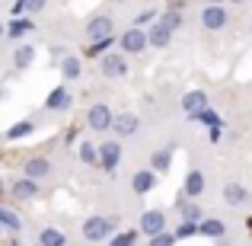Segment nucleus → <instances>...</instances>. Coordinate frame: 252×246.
<instances>
[{
    "label": "nucleus",
    "mask_w": 252,
    "mask_h": 246,
    "mask_svg": "<svg viewBox=\"0 0 252 246\" xmlns=\"http://www.w3.org/2000/svg\"><path fill=\"white\" fill-rule=\"evenodd\" d=\"M122 51L125 55H141L144 48H147V32L141 29V26H134V29H128V32H122Z\"/></svg>",
    "instance_id": "1"
},
{
    "label": "nucleus",
    "mask_w": 252,
    "mask_h": 246,
    "mask_svg": "<svg viewBox=\"0 0 252 246\" xmlns=\"http://www.w3.org/2000/svg\"><path fill=\"white\" fill-rule=\"evenodd\" d=\"M109 234H112V221H109V217H90V221H83V237L90 243L105 240Z\"/></svg>",
    "instance_id": "2"
},
{
    "label": "nucleus",
    "mask_w": 252,
    "mask_h": 246,
    "mask_svg": "<svg viewBox=\"0 0 252 246\" xmlns=\"http://www.w3.org/2000/svg\"><path fill=\"white\" fill-rule=\"evenodd\" d=\"M86 125H90L96 135H99V131H109L112 128V109H109V105H102V103L93 105L90 115H86Z\"/></svg>",
    "instance_id": "3"
},
{
    "label": "nucleus",
    "mask_w": 252,
    "mask_h": 246,
    "mask_svg": "<svg viewBox=\"0 0 252 246\" xmlns=\"http://www.w3.org/2000/svg\"><path fill=\"white\" fill-rule=\"evenodd\" d=\"M201 23H204V29H211V32L223 29V26H227V10H223L220 3H208L204 13H201Z\"/></svg>",
    "instance_id": "4"
},
{
    "label": "nucleus",
    "mask_w": 252,
    "mask_h": 246,
    "mask_svg": "<svg viewBox=\"0 0 252 246\" xmlns=\"http://www.w3.org/2000/svg\"><path fill=\"white\" fill-rule=\"evenodd\" d=\"M86 35H90L93 42H105V38H112V19L109 16H93L90 23H86Z\"/></svg>",
    "instance_id": "5"
},
{
    "label": "nucleus",
    "mask_w": 252,
    "mask_h": 246,
    "mask_svg": "<svg viewBox=\"0 0 252 246\" xmlns=\"http://www.w3.org/2000/svg\"><path fill=\"white\" fill-rule=\"evenodd\" d=\"M102 74L105 77H125V74H128V61L122 58V51H109V55H102Z\"/></svg>",
    "instance_id": "6"
},
{
    "label": "nucleus",
    "mask_w": 252,
    "mask_h": 246,
    "mask_svg": "<svg viewBox=\"0 0 252 246\" xmlns=\"http://www.w3.org/2000/svg\"><path fill=\"white\" fill-rule=\"evenodd\" d=\"M112 128H115V135H122V138L137 135V128H141V118H137L134 112H122L118 118H112Z\"/></svg>",
    "instance_id": "7"
},
{
    "label": "nucleus",
    "mask_w": 252,
    "mask_h": 246,
    "mask_svg": "<svg viewBox=\"0 0 252 246\" xmlns=\"http://www.w3.org/2000/svg\"><path fill=\"white\" fill-rule=\"evenodd\" d=\"M70 103H74V96H70L67 86H55V90L48 93V99H45V109L64 112V109H70Z\"/></svg>",
    "instance_id": "8"
},
{
    "label": "nucleus",
    "mask_w": 252,
    "mask_h": 246,
    "mask_svg": "<svg viewBox=\"0 0 252 246\" xmlns=\"http://www.w3.org/2000/svg\"><path fill=\"white\" fill-rule=\"evenodd\" d=\"M118 160H122V144H118V141H105V144H99V163H102L105 170H115Z\"/></svg>",
    "instance_id": "9"
},
{
    "label": "nucleus",
    "mask_w": 252,
    "mask_h": 246,
    "mask_svg": "<svg viewBox=\"0 0 252 246\" xmlns=\"http://www.w3.org/2000/svg\"><path fill=\"white\" fill-rule=\"evenodd\" d=\"M163 227H166V214H163L160 208H154V211H147V214H141V230H144L147 237L160 234Z\"/></svg>",
    "instance_id": "10"
},
{
    "label": "nucleus",
    "mask_w": 252,
    "mask_h": 246,
    "mask_svg": "<svg viewBox=\"0 0 252 246\" xmlns=\"http://www.w3.org/2000/svg\"><path fill=\"white\" fill-rule=\"evenodd\" d=\"M154 185H157V173L154 170H137L134 176H131V189H134V195H147Z\"/></svg>",
    "instance_id": "11"
},
{
    "label": "nucleus",
    "mask_w": 252,
    "mask_h": 246,
    "mask_svg": "<svg viewBox=\"0 0 252 246\" xmlns=\"http://www.w3.org/2000/svg\"><path fill=\"white\" fill-rule=\"evenodd\" d=\"M38 195V179H29L23 176L16 185H13V198H19V202H29V198Z\"/></svg>",
    "instance_id": "12"
},
{
    "label": "nucleus",
    "mask_w": 252,
    "mask_h": 246,
    "mask_svg": "<svg viewBox=\"0 0 252 246\" xmlns=\"http://www.w3.org/2000/svg\"><path fill=\"white\" fill-rule=\"evenodd\" d=\"M182 109L189 112V115H198L201 109H208V96H204L201 90H191V93H185V96H182Z\"/></svg>",
    "instance_id": "13"
},
{
    "label": "nucleus",
    "mask_w": 252,
    "mask_h": 246,
    "mask_svg": "<svg viewBox=\"0 0 252 246\" xmlns=\"http://www.w3.org/2000/svg\"><path fill=\"white\" fill-rule=\"evenodd\" d=\"M169 42H172V32L166 29V26L154 23V26L147 29V45H154V48H166Z\"/></svg>",
    "instance_id": "14"
},
{
    "label": "nucleus",
    "mask_w": 252,
    "mask_h": 246,
    "mask_svg": "<svg viewBox=\"0 0 252 246\" xmlns=\"http://www.w3.org/2000/svg\"><path fill=\"white\" fill-rule=\"evenodd\" d=\"M223 202H227V205H246L249 202V189H246V185H240V182L223 185Z\"/></svg>",
    "instance_id": "15"
},
{
    "label": "nucleus",
    "mask_w": 252,
    "mask_h": 246,
    "mask_svg": "<svg viewBox=\"0 0 252 246\" xmlns=\"http://www.w3.org/2000/svg\"><path fill=\"white\" fill-rule=\"evenodd\" d=\"M227 234V224L223 221H214V217H201V221H198V237H223Z\"/></svg>",
    "instance_id": "16"
},
{
    "label": "nucleus",
    "mask_w": 252,
    "mask_h": 246,
    "mask_svg": "<svg viewBox=\"0 0 252 246\" xmlns=\"http://www.w3.org/2000/svg\"><path fill=\"white\" fill-rule=\"evenodd\" d=\"M182 192H185L189 198H198V195L204 192V176H201L198 170H191L189 176H185V185H182Z\"/></svg>",
    "instance_id": "17"
},
{
    "label": "nucleus",
    "mask_w": 252,
    "mask_h": 246,
    "mask_svg": "<svg viewBox=\"0 0 252 246\" xmlns=\"http://www.w3.org/2000/svg\"><path fill=\"white\" fill-rule=\"evenodd\" d=\"M51 173V163L42 160V157H35V160H26V176L29 179H45Z\"/></svg>",
    "instance_id": "18"
},
{
    "label": "nucleus",
    "mask_w": 252,
    "mask_h": 246,
    "mask_svg": "<svg viewBox=\"0 0 252 246\" xmlns=\"http://www.w3.org/2000/svg\"><path fill=\"white\" fill-rule=\"evenodd\" d=\"M38 243H42V246H64V243H67V237H64L58 227H45L42 234H38Z\"/></svg>",
    "instance_id": "19"
},
{
    "label": "nucleus",
    "mask_w": 252,
    "mask_h": 246,
    "mask_svg": "<svg viewBox=\"0 0 252 246\" xmlns=\"http://www.w3.org/2000/svg\"><path fill=\"white\" fill-rule=\"evenodd\" d=\"M169 166H172V150L169 147L166 150H157V154L150 157V170H154V173H166Z\"/></svg>",
    "instance_id": "20"
},
{
    "label": "nucleus",
    "mask_w": 252,
    "mask_h": 246,
    "mask_svg": "<svg viewBox=\"0 0 252 246\" xmlns=\"http://www.w3.org/2000/svg\"><path fill=\"white\" fill-rule=\"evenodd\" d=\"M61 74H64V80H77V77H80V58L67 55L61 61Z\"/></svg>",
    "instance_id": "21"
},
{
    "label": "nucleus",
    "mask_w": 252,
    "mask_h": 246,
    "mask_svg": "<svg viewBox=\"0 0 252 246\" xmlns=\"http://www.w3.org/2000/svg\"><path fill=\"white\" fill-rule=\"evenodd\" d=\"M32 58H35V51H32L29 45H19V48H16V55H13V64H16L19 70H26V68L32 64Z\"/></svg>",
    "instance_id": "22"
},
{
    "label": "nucleus",
    "mask_w": 252,
    "mask_h": 246,
    "mask_svg": "<svg viewBox=\"0 0 252 246\" xmlns=\"http://www.w3.org/2000/svg\"><path fill=\"white\" fill-rule=\"evenodd\" d=\"M26 32H32V23H29V19H19L16 16L10 26H6V35H10V38H23Z\"/></svg>",
    "instance_id": "23"
},
{
    "label": "nucleus",
    "mask_w": 252,
    "mask_h": 246,
    "mask_svg": "<svg viewBox=\"0 0 252 246\" xmlns=\"http://www.w3.org/2000/svg\"><path fill=\"white\" fill-rule=\"evenodd\" d=\"M32 131H35V125H32L29 118H26V122H16V125H13V128L6 131V138H10V141H19V138L32 135Z\"/></svg>",
    "instance_id": "24"
},
{
    "label": "nucleus",
    "mask_w": 252,
    "mask_h": 246,
    "mask_svg": "<svg viewBox=\"0 0 252 246\" xmlns=\"http://www.w3.org/2000/svg\"><path fill=\"white\" fill-rule=\"evenodd\" d=\"M0 227H10V230H23V221H19L16 214H13V211H6V208H0Z\"/></svg>",
    "instance_id": "25"
},
{
    "label": "nucleus",
    "mask_w": 252,
    "mask_h": 246,
    "mask_svg": "<svg viewBox=\"0 0 252 246\" xmlns=\"http://www.w3.org/2000/svg\"><path fill=\"white\" fill-rule=\"evenodd\" d=\"M80 160H83V163H90V166H93V163H99V150H96V144H90V141H83V144H80Z\"/></svg>",
    "instance_id": "26"
},
{
    "label": "nucleus",
    "mask_w": 252,
    "mask_h": 246,
    "mask_svg": "<svg viewBox=\"0 0 252 246\" xmlns=\"http://www.w3.org/2000/svg\"><path fill=\"white\" fill-rule=\"evenodd\" d=\"M172 237H176V240H189V237H198V224L182 221V224H179V230H176Z\"/></svg>",
    "instance_id": "27"
},
{
    "label": "nucleus",
    "mask_w": 252,
    "mask_h": 246,
    "mask_svg": "<svg viewBox=\"0 0 252 246\" xmlns=\"http://www.w3.org/2000/svg\"><path fill=\"white\" fill-rule=\"evenodd\" d=\"M147 246H176V237L166 234V230H160V234H154L147 240Z\"/></svg>",
    "instance_id": "28"
},
{
    "label": "nucleus",
    "mask_w": 252,
    "mask_h": 246,
    "mask_svg": "<svg viewBox=\"0 0 252 246\" xmlns=\"http://www.w3.org/2000/svg\"><path fill=\"white\" fill-rule=\"evenodd\" d=\"M182 217H185V221H191V224H198V221H201V208H198V205H185L182 202Z\"/></svg>",
    "instance_id": "29"
},
{
    "label": "nucleus",
    "mask_w": 252,
    "mask_h": 246,
    "mask_svg": "<svg viewBox=\"0 0 252 246\" xmlns=\"http://www.w3.org/2000/svg\"><path fill=\"white\" fill-rule=\"evenodd\" d=\"M160 26H166V29H169V32H176V29H179V26H182V16H179V13H172V10H169V13H166V16H163V19H160Z\"/></svg>",
    "instance_id": "30"
},
{
    "label": "nucleus",
    "mask_w": 252,
    "mask_h": 246,
    "mask_svg": "<svg viewBox=\"0 0 252 246\" xmlns=\"http://www.w3.org/2000/svg\"><path fill=\"white\" fill-rule=\"evenodd\" d=\"M23 10L26 13H38V10H45V0H23Z\"/></svg>",
    "instance_id": "31"
},
{
    "label": "nucleus",
    "mask_w": 252,
    "mask_h": 246,
    "mask_svg": "<svg viewBox=\"0 0 252 246\" xmlns=\"http://www.w3.org/2000/svg\"><path fill=\"white\" fill-rule=\"evenodd\" d=\"M147 23H157V13H154V10L137 13V26H147Z\"/></svg>",
    "instance_id": "32"
},
{
    "label": "nucleus",
    "mask_w": 252,
    "mask_h": 246,
    "mask_svg": "<svg viewBox=\"0 0 252 246\" xmlns=\"http://www.w3.org/2000/svg\"><path fill=\"white\" fill-rule=\"evenodd\" d=\"M109 246H134V234H122V237H115Z\"/></svg>",
    "instance_id": "33"
},
{
    "label": "nucleus",
    "mask_w": 252,
    "mask_h": 246,
    "mask_svg": "<svg viewBox=\"0 0 252 246\" xmlns=\"http://www.w3.org/2000/svg\"><path fill=\"white\" fill-rule=\"evenodd\" d=\"M182 3H185V0H169V6H176V10H179Z\"/></svg>",
    "instance_id": "34"
},
{
    "label": "nucleus",
    "mask_w": 252,
    "mask_h": 246,
    "mask_svg": "<svg viewBox=\"0 0 252 246\" xmlns=\"http://www.w3.org/2000/svg\"><path fill=\"white\" fill-rule=\"evenodd\" d=\"M3 35H6V26H3V23H0V38H3Z\"/></svg>",
    "instance_id": "35"
},
{
    "label": "nucleus",
    "mask_w": 252,
    "mask_h": 246,
    "mask_svg": "<svg viewBox=\"0 0 252 246\" xmlns=\"http://www.w3.org/2000/svg\"><path fill=\"white\" fill-rule=\"evenodd\" d=\"M204 3H223V0H204Z\"/></svg>",
    "instance_id": "36"
},
{
    "label": "nucleus",
    "mask_w": 252,
    "mask_h": 246,
    "mask_svg": "<svg viewBox=\"0 0 252 246\" xmlns=\"http://www.w3.org/2000/svg\"><path fill=\"white\" fill-rule=\"evenodd\" d=\"M0 195H3V182H0Z\"/></svg>",
    "instance_id": "37"
},
{
    "label": "nucleus",
    "mask_w": 252,
    "mask_h": 246,
    "mask_svg": "<svg viewBox=\"0 0 252 246\" xmlns=\"http://www.w3.org/2000/svg\"><path fill=\"white\" fill-rule=\"evenodd\" d=\"M233 3H246V0H233Z\"/></svg>",
    "instance_id": "38"
}]
</instances>
